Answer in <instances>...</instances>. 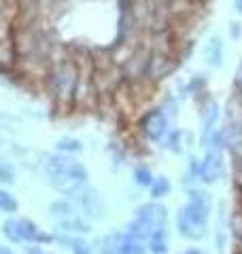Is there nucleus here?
<instances>
[{
    "label": "nucleus",
    "instance_id": "obj_14",
    "mask_svg": "<svg viewBox=\"0 0 242 254\" xmlns=\"http://www.w3.org/2000/svg\"><path fill=\"white\" fill-rule=\"evenodd\" d=\"M134 180H136V185H140V187H151V182H153V176H151V172L147 168H136L134 170Z\"/></svg>",
    "mask_w": 242,
    "mask_h": 254
},
{
    "label": "nucleus",
    "instance_id": "obj_2",
    "mask_svg": "<svg viewBox=\"0 0 242 254\" xmlns=\"http://www.w3.org/2000/svg\"><path fill=\"white\" fill-rule=\"evenodd\" d=\"M183 216L189 222L198 227H204L208 220V214H211V197H208L204 190H191L189 193V203L181 210Z\"/></svg>",
    "mask_w": 242,
    "mask_h": 254
},
{
    "label": "nucleus",
    "instance_id": "obj_20",
    "mask_svg": "<svg viewBox=\"0 0 242 254\" xmlns=\"http://www.w3.org/2000/svg\"><path fill=\"white\" fill-rule=\"evenodd\" d=\"M185 254H204V252H202V250H196V248H191V250H187Z\"/></svg>",
    "mask_w": 242,
    "mask_h": 254
},
{
    "label": "nucleus",
    "instance_id": "obj_1",
    "mask_svg": "<svg viewBox=\"0 0 242 254\" xmlns=\"http://www.w3.org/2000/svg\"><path fill=\"white\" fill-rule=\"evenodd\" d=\"M47 174L53 182V187L66 195H77L81 185L87 180V170L83 163L75 161L70 157H49L47 161Z\"/></svg>",
    "mask_w": 242,
    "mask_h": 254
},
{
    "label": "nucleus",
    "instance_id": "obj_17",
    "mask_svg": "<svg viewBox=\"0 0 242 254\" xmlns=\"http://www.w3.org/2000/svg\"><path fill=\"white\" fill-rule=\"evenodd\" d=\"M230 26H232V36L238 38V36H240V23L234 21V23H230Z\"/></svg>",
    "mask_w": 242,
    "mask_h": 254
},
{
    "label": "nucleus",
    "instance_id": "obj_11",
    "mask_svg": "<svg viewBox=\"0 0 242 254\" xmlns=\"http://www.w3.org/2000/svg\"><path fill=\"white\" fill-rule=\"evenodd\" d=\"M19 208V203L17 199L9 193V190H2L0 189V212H6V214H13V212H17Z\"/></svg>",
    "mask_w": 242,
    "mask_h": 254
},
{
    "label": "nucleus",
    "instance_id": "obj_21",
    "mask_svg": "<svg viewBox=\"0 0 242 254\" xmlns=\"http://www.w3.org/2000/svg\"><path fill=\"white\" fill-rule=\"evenodd\" d=\"M36 254H51V252H43V250H38Z\"/></svg>",
    "mask_w": 242,
    "mask_h": 254
},
{
    "label": "nucleus",
    "instance_id": "obj_6",
    "mask_svg": "<svg viewBox=\"0 0 242 254\" xmlns=\"http://www.w3.org/2000/svg\"><path fill=\"white\" fill-rule=\"evenodd\" d=\"M147 133H149V138L155 140V142H159L161 136L166 133V117L161 115V113H153L149 117V121H147Z\"/></svg>",
    "mask_w": 242,
    "mask_h": 254
},
{
    "label": "nucleus",
    "instance_id": "obj_7",
    "mask_svg": "<svg viewBox=\"0 0 242 254\" xmlns=\"http://www.w3.org/2000/svg\"><path fill=\"white\" fill-rule=\"evenodd\" d=\"M176 225H179V231L185 237H189V240H200V237L204 235V227H198V225H193V222H189L183 216V212H179V216H176Z\"/></svg>",
    "mask_w": 242,
    "mask_h": 254
},
{
    "label": "nucleus",
    "instance_id": "obj_19",
    "mask_svg": "<svg viewBox=\"0 0 242 254\" xmlns=\"http://www.w3.org/2000/svg\"><path fill=\"white\" fill-rule=\"evenodd\" d=\"M234 6H236L238 13H242V0H234Z\"/></svg>",
    "mask_w": 242,
    "mask_h": 254
},
{
    "label": "nucleus",
    "instance_id": "obj_4",
    "mask_svg": "<svg viewBox=\"0 0 242 254\" xmlns=\"http://www.w3.org/2000/svg\"><path fill=\"white\" fill-rule=\"evenodd\" d=\"M204 60L213 68H219L223 64V43L217 34H213L204 45Z\"/></svg>",
    "mask_w": 242,
    "mask_h": 254
},
{
    "label": "nucleus",
    "instance_id": "obj_10",
    "mask_svg": "<svg viewBox=\"0 0 242 254\" xmlns=\"http://www.w3.org/2000/svg\"><path fill=\"white\" fill-rule=\"evenodd\" d=\"M170 180H168L166 176H159V178H153L151 182V195L155 197V199H159V197H166L168 193H170Z\"/></svg>",
    "mask_w": 242,
    "mask_h": 254
},
{
    "label": "nucleus",
    "instance_id": "obj_15",
    "mask_svg": "<svg viewBox=\"0 0 242 254\" xmlns=\"http://www.w3.org/2000/svg\"><path fill=\"white\" fill-rule=\"evenodd\" d=\"M0 182H4V185H13L15 182V170L6 161H0Z\"/></svg>",
    "mask_w": 242,
    "mask_h": 254
},
{
    "label": "nucleus",
    "instance_id": "obj_8",
    "mask_svg": "<svg viewBox=\"0 0 242 254\" xmlns=\"http://www.w3.org/2000/svg\"><path fill=\"white\" fill-rule=\"evenodd\" d=\"M117 254H144V244H142V240H136L132 235L121 237Z\"/></svg>",
    "mask_w": 242,
    "mask_h": 254
},
{
    "label": "nucleus",
    "instance_id": "obj_16",
    "mask_svg": "<svg viewBox=\"0 0 242 254\" xmlns=\"http://www.w3.org/2000/svg\"><path fill=\"white\" fill-rule=\"evenodd\" d=\"M70 246H72V254H94L92 246L87 244L83 237H75V240L70 242Z\"/></svg>",
    "mask_w": 242,
    "mask_h": 254
},
{
    "label": "nucleus",
    "instance_id": "obj_18",
    "mask_svg": "<svg viewBox=\"0 0 242 254\" xmlns=\"http://www.w3.org/2000/svg\"><path fill=\"white\" fill-rule=\"evenodd\" d=\"M0 254H15L9 246H0Z\"/></svg>",
    "mask_w": 242,
    "mask_h": 254
},
{
    "label": "nucleus",
    "instance_id": "obj_12",
    "mask_svg": "<svg viewBox=\"0 0 242 254\" xmlns=\"http://www.w3.org/2000/svg\"><path fill=\"white\" fill-rule=\"evenodd\" d=\"M2 233L9 237L11 242H21V233H19V222L17 220H6L2 225Z\"/></svg>",
    "mask_w": 242,
    "mask_h": 254
},
{
    "label": "nucleus",
    "instance_id": "obj_13",
    "mask_svg": "<svg viewBox=\"0 0 242 254\" xmlns=\"http://www.w3.org/2000/svg\"><path fill=\"white\" fill-rule=\"evenodd\" d=\"M83 148L81 142L77 138H60L58 140V150H64V153H79Z\"/></svg>",
    "mask_w": 242,
    "mask_h": 254
},
{
    "label": "nucleus",
    "instance_id": "obj_9",
    "mask_svg": "<svg viewBox=\"0 0 242 254\" xmlns=\"http://www.w3.org/2000/svg\"><path fill=\"white\" fill-rule=\"evenodd\" d=\"M164 229H157L155 233L149 235V248L153 254H166V231Z\"/></svg>",
    "mask_w": 242,
    "mask_h": 254
},
{
    "label": "nucleus",
    "instance_id": "obj_5",
    "mask_svg": "<svg viewBox=\"0 0 242 254\" xmlns=\"http://www.w3.org/2000/svg\"><path fill=\"white\" fill-rule=\"evenodd\" d=\"M219 155H217V150L206 155V161L202 163V170H200V176L204 178V182H215L217 176H219Z\"/></svg>",
    "mask_w": 242,
    "mask_h": 254
},
{
    "label": "nucleus",
    "instance_id": "obj_3",
    "mask_svg": "<svg viewBox=\"0 0 242 254\" xmlns=\"http://www.w3.org/2000/svg\"><path fill=\"white\" fill-rule=\"evenodd\" d=\"M19 222V233H21V240H26V242H34V244H49L53 237L51 235H47L43 233V229H38V225L34 220H30V218H21L17 220Z\"/></svg>",
    "mask_w": 242,
    "mask_h": 254
}]
</instances>
